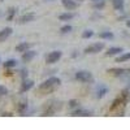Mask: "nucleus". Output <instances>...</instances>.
Masks as SVG:
<instances>
[{
	"label": "nucleus",
	"mask_w": 130,
	"mask_h": 130,
	"mask_svg": "<svg viewBox=\"0 0 130 130\" xmlns=\"http://www.w3.org/2000/svg\"><path fill=\"white\" fill-rule=\"evenodd\" d=\"M69 107L72 108V109H75V108L79 107V102L77 99H72V100H69Z\"/></svg>",
	"instance_id": "obj_28"
},
{
	"label": "nucleus",
	"mask_w": 130,
	"mask_h": 130,
	"mask_svg": "<svg viewBox=\"0 0 130 130\" xmlns=\"http://www.w3.org/2000/svg\"><path fill=\"white\" fill-rule=\"evenodd\" d=\"M77 2H83V0H77Z\"/></svg>",
	"instance_id": "obj_35"
},
{
	"label": "nucleus",
	"mask_w": 130,
	"mask_h": 130,
	"mask_svg": "<svg viewBox=\"0 0 130 130\" xmlns=\"http://www.w3.org/2000/svg\"><path fill=\"white\" fill-rule=\"evenodd\" d=\"M74 78H75V81H78L81 83H90V82L94 81L92 74L89 70H79V72H77L75 75H74Z\"/></svg>",
	"instance_id": "obj_4"
},
{
	"label": "nucleus",
	"mask_w": 130,
	"mask_h": 130,
	"mask_svg": "<svg viewBox=\"0 0 130 130\" xmlns=\"http://www.w3.org/2000/svg\"><path fill=\"white\" fill-rule=\"evenodd\" d=\"M0 64H2V59H0Z\"/></svg>",
	"instance_id": "obj_36"
},
{
	"label": "nucleus",
	"mask_w": 130,
	"mask_h": 130,
	"mask_svg": "<svg viewBox=\"0 0 130 130\" xmlns=\"http://www.w3.org/2000/svg\"><path fill=\"white\" fill-rule=\"evenodd\" d=\"M2 116H13V115H12V113H3Z\"/></svg>",
	"instance_id": "obj_33"
},
{
	"label": "nucleus",
	"mask_w": 130,
	"mask_h": 130,
	"mask_svg": "<svg viewBox=\"0 0 130 130\" xmlns=\"http://www.w3.org/2000/svg\"><path fill=\"white\" fill-rule=\"evenodd\" d=\"M17 112L20 116H27L29 113V102L26 99H24L22 102H20L17 104Z\"/></svg>",
	"instance_id": "obj_11"
},
{
	"label": "nucleus",
	"mask_w": 130,
	"mask_h": 130,
	"mask_svg": "<svg viewBox=\"0 0 130 130\" xmlns=\"http://www.w3.org/2000/svg\"><path fill=\"white\" fill-rule=\"evenodd\" d=\"M31 48V43H27V42H22V43H20V44L16 46V52H25L27 50Z\"/></svg>",
	"instance_id": "obj_18"
},
{
	"label": "nucleus",
	"mask_w": 130,
	"mask_h": 130,
	"mask_svg": "<svg viewBox=\"0 0 130 130\" xmlns=\"http://www.w3.org/2000/svg\"><path fill=\"white\" fill-rule=\"evenodd\" d=\"M104 48H105V44H104V43L98 42V43H92V44L87 46V47L85 48L83 52L86 53V55H90V53H99V52H102Z\"/></svg>",
	"instance_id": "obj_5"
},
{
	"label": "nucleus",
	"mask_w": 130,
	"mask_h": 130,
	"mask_svg": "<svg viewBox=\"0 0 130 130\" xmlns=\"http://www.w3.org/2000/svg\"><path fill=\"white\" fill-rule=\"evenodd\" d=\"M107 73H109L113 77H125V75L130 74V68H109L107 70Z\"/></svg>",
	"instance_id": "obj_6"
},
{
	"label": "nucleus",
	"mask_w": 130,
	"mask_h": 130,
	"mask_svg": "<svg viewBox=\"0 0 130 130\" xmlns=\"http://www.w3.org/2000/svg\"><path fill=\"white\" fill-rule=\"evenodd\" d=\"M61 4L67 10H74L78 8V2L77 0H61Z\"/></svg>",
	"instance_id": "obj_15"
},
{
	"label": "nucleus",
	"mask_w": 130,
	"mask_h": 130,
	"mask_svg": "<svg viewBox=\"0 0 130 130\" xmlns=\"http://www.w3.org/2000/svg\"><path fill=\"white\" fill-rule=\"evenodd\" d=\"M94 37V31L92 30H85L83 32H82V38L83 39H90V38H92Z\"/></svg>",
	"instance_id": "obj_27"
},
{
	"label": "nucleus",
	"mask_w": 130,
	"mask_h": 130,
	"mask_svg": "<svg viewBox=\"0 0 130 130\" xmlns=\"http://www.w3.org/2000/svg\"><path fill=\"white\" fill-rule=\"evenodd\" d=\"M13 34V29L12 27H4V29H2L0 30V43H3V42H5L10 35Z\"/></svg>",
	"instance_id": "obj_14"
},
{
	"label": "nucleus",
	"mask_w": 130,
	"mask_h": 130,
	"mask_svg": "<svg viewBox=\"0 0 130 130\" xmlns=\"http://www.w3.org/2000/svg\"><path fill=\"white\" fill-rule=\"evenodd\" d=\"M13 74H14V72H13V70H10V68H7V70H5V73H4L5 77H12Z\"/></svg>",
	"instance_id": "obj_30"
},
{
	"label": "nucleus",
	"mask_w": 130,
	"mask_h": 130,
	"mask_svg": "<svg viewBox=\"0 0 130 130\" xmlns=\"http://www.w3.org/2000/svg\"><path fill=\"white\" fill-rule=\"evenodd\" d=\"M16 13H17V9H16L14 7H10V8L8 9V12H7V21H13Z\"/></svg>",
	"instance_id": "obj_22"
},
{
	"label": "nucleus",
	"mask_w": 130,
	"mask_h": 130,
	"mask_svg": "<svg viewBox=\"0 0 130 130\" xmlns=\"http://www.w3.org/2000/svg\"><path fill=\"white\" fill-rule=\"evenodd\" d=\"M130 60V52H125V53H121L120 56L116 57V62H126Z\"/></svg>",
	"instance_id": "obj_21"
},
{
	"label": "nucleus",
	"mask_w": 130,
	"mask_h": 130,
	"mask_svg": "<svg viewBox=\"0 0 130 130\" xmlns=\"http://www.w3.org/2000/svg\"><path fill=\"white\" fill-rule=\"evenodd\" d=\"M112 2V5L116 10L118 12H124V8H125V2L124 0H111Z\"/></svg>",
	"instance_id": "obj_17"
},
{
	"label": "nucleus",
	"mask_w": 130,
	"mask_h": 130,
	"mask_svg": "<svg viewBox=\"0 0 130 130\" xmlns=\"http://www.w3.org/2000/svg\"><path fill=\"white\" fill-rule=\"evenodd\" d=\"M98 37H99L100 39H104V40H112L115 38V34L112 31H102L98 34Z\"/></svg>",
	"instance_id": "obj_19"
},
{
	"label": "nucleus",
	"mask_w": 130,
	"mask_h": 130,
	"mask_svg": "<svg viewBox=\"0 0 130 130\" xmlns=\"http://www.w3.org/2000/svg\"><path fill=\"white\" fill-rule=\"evenodd\" d=\"M129 100H130V92L126 89H124L120 95H118L117 98H115V100L112 102V104L109 107V111L111 112H117L118 111L117 116H124L125 107L129 103Z\"/></svg>",
	"instance_id": "obj_1"
},
{
	"label": "nucleus",
	"mask_w": 130,
	"mask_h": 130,
	"mask_svg": "<svg viewBox=\"0 0 130 130\" xmlns=\"http://www.w3.org/2000/svg\"><path fill=\"white\" fill-rule=\"evenodd\" d=\"M32 87H34V81L32 79H29V78L22 79V83H21V87H20V94H25Z\"/></svg>",
	"instance_id": "obj_13"
},
{
	"label": "nucleus",
	"mask_w": 130,
	"mask_h": 130,
	"mask_svg": "<svg viewBox=\"0 0 130 130\" xmlns=\"http://www.w3.org/2000/svg\"><path fill=\"white\" fill-rule=\"evenodd\" d=\"M91 2H92V3H95V2H100V0H91Z\"/></svg>",
	"instance_id": "obj_34"
},
{
	"label": "nucleus",
	"mask_w": 130,
	"mask_h": 130,
	"mask_svg": "<svg viewBox=\"0 0 130 130\" xmlns=\"http://www.w3.org/2000/svg\"><path fill=\"white\" fill-rule=\"evenodd\" d=\"M70 116H73V117H90V116H92V111L86 109V108H82V107H78L72 112Z\"/></svg>",
	"instance_id": "obj_9"
},
{
	"label": "nucleus",
	"mask_w": 130,
	"mask_h": 130,
	"mask_svg": "<svg viewBox=\"0 0 130 130\" xmlns=\"http://www.w3.org/2000/svg\"><path fill=\"white\" fill-rule=\"evenodd\" d=\"M92 7H94V9H96V10H102V9L105 7V0H100V2L92 3Z\"/></svg>",
	"instance_id": "obj_24"
},
{
	"label": "nucleus",
	"mask_w": 130,
	"mask_h": 130,
	"mask_svg": "<svg viewBox=\"0 0 130 130\" xmlns=\"http://www.w3.org/2000/svg\"><path fill=\"white\" fill-rule=\"evenodd\" d=\"M0 2H3V0H0Z\"/></svg>",
	"instance_id": "obj_37"
},
{
	"label": "nucleus",
	"mask_w": 130,
	"mask_h": 130,
	"mask_svg": "<svg viewBox=\"0 0 130 130\" xmlns=\"http://www.w3.org/2000/svg\"><path fill=\"white\" fill-rule=\"evenodd\" d=\"M62 57V52L61 51H52L46 55V62L47 64H55Z\"/></svg>",
	"instance_id": "obj_7"
},
{
	"label": "nucleus",
	"mask_w": 130,
	"mask_h": 130,
	"mask_svg": "<svg viewBox=\"0 0 130 130\" xmlns=\"http://www.w3.org/2000/svg\"><path fill=\"white\" fill-rule=\"evenodd\" d=\"M3 65H4L5 69H7V68H10V69H12V68H14L16 65H17V60H16V59H8L7 61L3 62Z\"/></svg>",
	"instance_id": "obj_23"
},
{
	"label": "nucleus",
	"mask_w": 130,
	"mask_h": 130,
	"mask_svg": "<svg viewBox=\"0 0 130 130\" xmlns=\"http://www.w3.org/2000/svg\"><path fill=\"white\" fill-rule=\"evenodd\" d=\"M125 22H126V26H127V27L130 29V18H127V20L125 21Z\"/></svg>",
	"instance_id": "obj_31"
},
{
	"label": "nucleus",
	"mask_w": 130,
	"mask_h": 130,
	"mask_svg": "<svg viewBox=\"0 0 130 130\" xmlns=\"http://www.w3.org/2000/svg\"><path fill=\"white\" fill-rule=\"evenodd\" d=\"M108 91H109V89H108V86L100 83V85H98L96 86V89H95V96H96V99H102V98H104Z\"/></svg>",
	"instance_id": "obj_10"
},
{
	"label": "nucleus",
	"mask_w": 130,
	"mask_h": 130,
	"mask_svg": "<svg viewBox=\"0 0 130 130\" xmlns=\"http://www.w3.org/2000/svg\"><path fill=\"white\" fill-rule=\"evenodd\" d=\"M122 52H124V50L121 47H111V48L107 50L105 56L107 57H113V56H117V55H121Z\"/></svg>",
	"instance_id": "obj_16"
},
{
	"label": "nucleus",
	"mask_w": 130,
	"mask_h": 130,
	"mask_svg": "<svg viewBox=\"0 0 130 130\" xmlns=\"http://www.w3.org/2000/svg\"><path fill=\"white\" fill-rule=\"evenodd\" d=\"M18 73H20V77H21V79H26V78H29V70H27L26 68L20 69V70H18Z\"/></svg>",
	"instance_id": "obj_26"
},
{
	"label": "nucleus",
	"mask_w": 130,
	"mask_h": 130,
	"mask_svg": "<svg viewBox=\"0 0 130 130\" xmlns=\"http://www.w3.org/2000/svg\"><path fill=\"white\" fill-rule=\"evenodd\" d=\"M62 109V102L57 99H51L42 107V116H55Z\"/></svg>",
	"instance_id": "obj_3"
},
{
	"label": "nucleus",
	"mask_w": 130,
	"mask_h": 130,
	"mask_svg": "<svg viewBox=\"0 0 130 130\" xmlns=\"http://www.w3.org/2000/svg\"><path fill=\"white\" fill-rule=\"evenodd\" d=\"M125 89H126V90H127V91H129V92H130V82H129V85H127V86H126V87H125Z\"/></svg>",
	"instance_id": "obj_32"
},
{
	"label": "nucleus",
	"mask_w": 130,
	"mask_h": 130,
	"mask_svg": "<svg viewBox=\"0 0 130 130\" xmlns=\"http://www.w3.org/2000/svg\"><path fill=\"white\" fill-rule=\"evenodd\" d=\"M72 30H73V26L72 25H64V26H61L60 32H61V34H69Z\"/></svg>",
	"instance_id": "obj_25"
},
{
	"label": "nucleus",
	"mask_w": 130,
	"mask_h": 130,
	"mask_svg": "<svg viewBox=\"0 0 130 130\" xmlns=\"http://www.w3.org/2000/svg\"><path fill=\"white\" fill-rule=\"evenodd\" d=\"M60 85H61V79H60L59 77H55V75H52V77L47 78L43 83L39 85L38 92H40L42 95H46V94L53 92Z\"/></svg>",
	"instance_id": "obj_2"
},
{
	"label": "nucleus",
	"mask_w": 130,
	"mask_h": 130,
	"mask_svg": "<svg viewBox=\"0 0 130 130\" xmlns=\"http://www.w3.org/2000/svg\"><path fill=\"white\" fill-rule=\"evenodd\" d=\"M8 89L5 87L4 85H0V96H5V95H8Z\"/></svg>",
	"instance_id": "obj_29"
},
{
	"label": "nucleus",
	"mask_w": 130,
	"mask_h": 130,
	"mask_svg": "<svg viewBox=\"0 0 130 130\" xmlns=\"http://www.w3.org/2000/svg\"><path fill=\"white\" fill-rule=\"evenodd\" d=\"M37 56V52L34 50H27L25 52H22V56H21V61H22L24 64H27L30 62L31 60H34Z\"/></svg>",
	"instance_id": "obj_12"
},
{
	"label": "nucleus",
	"mask_w": 130,
	"mask_h": 130,
	"mask_svg": "<svg viewBox=\"0 0 130 130\" xmlns=\"http://www.w3.org/2000/svg\"><path fill=\"white\" fill-rule=\"evenodd\" d=\"M74 17H75V14L72 13V12H67V13L59 14V20H60V21H70V20H73Z\"/></svg>",
	"instance_id": "obj_20"
},
{
	"label": "nucleus",
	"mask_w": 130,
	"mask_h": 130,
	"mask_svg": "<svg viewBox=\"0 0 130 130\" xmlns=\"http://www.w3.org/2000/svg\"><path fill=\"white\" fill-rule=\"evenodd\" d=\"M35 18H37V16H35L34 12H27V13H24L22 16H21V17L18 18L17 22H18L20 25H25V24H29V22L35 21Z\"/></svg>",
	"instance_id": "obj_8"
}]
</instances>
